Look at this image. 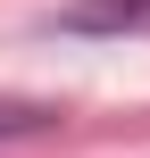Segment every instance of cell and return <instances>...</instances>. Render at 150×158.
Here are the masks:
<instances>
[{"mask_svg": "<svg viewBox=\"0 0 150 158\" xmlns=\"http://www.w3.org/2000/svg\"><path fill=\"white\" fill-rule=\"evenodd\" d=\"M75 33H150V0H92V8H67Z\"/></svg>", "mask_w": 150, "mask_h": 158, "instance_id": "cell-1", "label": "cell"}]
</instances>
